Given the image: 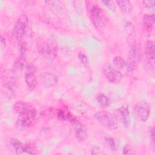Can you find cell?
Instances as JSON below:
<instances>
[{"label":"cell","mask_w":155,"mask_h":155,"mask_svg":"<svg viewBox=\"0 0 155 155\" xmlns=\"http://www.w3.org/2000/svg\"><path fill=\"white\" fill-rule=\"evenodd\" d=\"M87 8L93 25L97 29L105 25V18L102 8L93 1H87Z\"/></svg>","instance_id":"6da1fadb"},{"label":"cell","mask_w":155,"mask_h":155,"mask_svg":"<svg viewBox=\"0 0 155 155\" xmlns=\"http://www.w3.org/2000/svg\"><path fill=\"white\" fill-rule=\"evenodd\" d=\"M95 120L105 128L115 130L118 127L116 118L110 112L105 110H99L94 115Z\"/></svg>","instance_id":"7a4b0ae2"},{"label":"cell","mask_w":155,"mask_h":155,"mask_svg":"<svg viewBox=\"0 0 155 155\" xmlns=\"http://www.w3.org/2000/svg\"><path fill=\"white\" fill-rule=\"evenodd\" d=\"M28 23V18L26 14H21L16 21V24L12 30V36L16 40L19 41L25 34Z\"/></svg>","instance_id":"3957f363"},{"label":"cell","mask_w":155,"mask_h":155,"mask_svg":"<svg viewBox=\"0 0 155 155\" xmlns=\"http://www.w3.org/2000/svg\"><path fill=\"white\" fill-rule=\"evenodd\" d=\"M102 72L105 78L112 84H117L120 82L123 75L120 71L109 63H105L102 66Z\"/></svg>","instance_id":"277c9868"},{"label":"cell","mask_w":155,"mask_h":155,"mask_svg":"<svg viewBox=\"0 0 155 155\" xmlns=\"http://www.w3.org/2000/svg\"><path fill=\"white\" fill-rule=\"evenodd\" d=\"M36 114V110L31 106L28 109L18 114V122L22 127H29L34 122Z\"/></svg>","instance_id":"5b68a950"},{"label":"cell","mask_w":155,"mask_h":155,"mask_svg":"<svg viewBox=\"0 0 155 155\" xmlns=\"http://www.w3.org/2000/svg\"><path fill=\"white\" fill-rule=\"evenodd\" d=\"M11 145L16 154H33L35 150L34 146L30 143H23L16 138L11 139Z\"/></svg>","instance_id":"8992f818"},{"label":"cell","mask_w":155,"mask_h":155,"mask_svg":"<svg viewBox=\"0 0 155 155\" xmlns=\"http://www.w3.org/2000/svg\"><path fill=\"white\" fill-rule=\"evenodd\" d=\"M134 111L139 119L146 122L148 119L151 114V106L145 101H139L134 105Z\"/></svg>","instance_id":"52a82bcc"},{"label":"cell","mask_w":155,"mask_h":155,"mask_svg":"<svg viewBox=\"0 0 155 155\" xmlns=\"http://www.w3.org/2000/svg\"><path fill=\"white\" fill-rule=\"evenodd\" d=\"M113 63L115 68L119 71L124 70L127 73H132L134 70V64L126 61L122 57L116 56L113 59Z\"/></svg>","instance_id":"ba28073f"},{"label":"cell","mask_w":155,"mask_h":155,"mask_svg":"<svg viewBox=\"0 0 155 155\" xmlns=\"http://www.w3.org/2000/svg\"><path fill=\"white\" fill-rule=\"evenodd\" d=\"M144 54L147 61L150 65L154 68V54H155V46L153 41H147L145 44Z\"/></svg>","instance_id":"9c48e42d"},{"label":"cell","mask_w":155,"mask_h":155,"mask_svg":"<svg viewBox=\"0 0 155 155\" xmlns=\"http://www.w3.org/2000/svg\"><path fill=\"white\" fill-rule=\"evenodd\" d=\"M71 123L73 125V129L76 137L80 141L86 140L88 137V134L83 124L76 119Z\"/></svg>","instance_id":"30bf717a"},{"label":"cell","mask_w":155,"mask_h":155,"mask_svg":"<svg viewBox=\"0 0 155 155\" xmlns=\"http://www.w3.org/2000/svg\"><path fill=\"white\" fill-rule=\"evenodd\" d=\"M41 53L46 59L53 60L56 53V47L52 42L47 43L41 47Z\"/></svg>","instance_id":"8fae6325"},{"label":"cell","mask_w":155,"mask_h":155,"mask_svg":"<svg viewBox=\"0 0 155 155\" xmlns=\"http://www.w3.org/2000/svg\"><path fill=\"white\" fill-rule=\"evenodd\" d=\"M40 79L42 82L47 87H52L58 82L56 76L50 72H44L40 74Z\"/></svg>","instance_id":"7c38bea8"},{"label":"cell","mask_w":155,"mask_h":155,"mask_svg":"<svg viewBox=\"0 0 155 155\" xmlns=\"http://www.w3.org/2000/svg\"><path fill=\"white\" fill-rule=\"evenodd\" d=\"M119 118L125 127H128L130 123V114L127 107H123L119 110Z\"/></svg>","instance_id":"4fadbf2b"},{"label":"cell","mask_w":155,"mask_h":155,"mask_svg":"<svg viewBox=\"0 0 155 155\" xmlns=\"http://www.w3.org/2000/svg\"><path fill=\"white\" fill-rule=\"evenodd\" d=\"M155 16L154 13L145 14L143 17V25L148 32H151L154 27Z\"/></svg>","instance_id":"5bb4252c"},{"label":"cell","mask_w":155,"mask_h":155,"mask_svg":"<svg viewBox=\"0 0 155 155\" xmlns=\"http://www.w3.org/2000/svg\"><path fill=\"white\" fill-rule=\"evenodd\" d=\"M24 79L27 87L30 89L33 90L36 87L38 83L37 79L33 71L30 70L27 71L25 74Z\"/></svg>","instance_id":"9a60e30c"},{"label":"cell","mask_w":155,"mask_h":155,"mask_svg":"<svg viewBox=\"0 0 155 155\" xmlns=\"http://www.w3.org/2000/svg\"><path fill=\"white\" fill-rule=\"evenodd\" d=\"M128 58L129 62L134 64L139 59V53L137 48L136 46L133 45L129 51L128 53Z\"/></svg>","instance_id":"2e32d148"},{"label":"cell","mask_w":155,"mask_h":155,"mask_svg":"<svg viewBox=\"0 0 155 155\" xmlns=\"http://www.w3.org/2000/svg\"><path fill=\"white\" fill-rule=\"evenodd\" d=\"M96 99L99 105L103 108L108 107L110 105V100L109 97L103 93L99 94L96 97Z\"/></svg>","instance_id":"e0dca14e"},{"label":"cell","mask_w":155,"mask_h":155,"mask_svg":"<svg viewBox=\"0 0 155 155\" xmlns=\"http://www.w3.org/2000/svg\"><path fill=\"white\" fill-rule=\"evenodd\" d=\"M57 116L58 118L62 120H67L71 122H72L75 119V118L70 113L65 112L62 110H58L57 112Z\"/></svg>","instance_id":"ac0fdd59"},{"label":"cell","mask_w":155,"mask_h":155,"mask_svg":"<svg viewBox=\"0 0 155 155\" xmlns=\"http://www.w3.org/2000/svg\"><path fill=\"white\" fill-rule=\"evenodd\" d=\"M30 106V105L28 103L22 101H18L14 104V110L18 113L19 114L25 110L28 109Z\"/></svg>","instance_id":"d6986e66"},{"label":"cell","mask_w":155,"mask_h":155,"mask_svg":"<svg viewBox=\"0 0 155 155\" xmlns=\"http://www.w3.org/2000/svg\"><path fill=\"white\" fill-rule=\"evenodd\" d=\"M116 4L119 8L124 12H128L131 10V4L129 1H117Z\"/></svg>","instance_id":"ffe728a7"},{"label":"cell","mask_w":155,"mask_h":155,"mask_svg":"<svg viewBox=\"0 0 155 155\" xmlns=\"http://www.w3.org/2000/svg\"><path fill=\"white\" fill-rule=\"evenodd\" d=\"M105 142L107 146V147L111 151H116V144L114 139L111 137H105Z\"/></svg>","instance_id":"44dd1931"},{"label":"cell","mask_w":155,"mask_h":155,"mask_svg":"<svg viewBox=\"0 0 155 155\" xmlns=\"http://www.w3.org/2000/svg\"><path fill=\"white\" fill-rule=\"evenodd\" d=\"M15 66L16 68L19 69H23V68L28 67V64L25 59L21 58L16 61Z\"/></svg>","instance_id":"7402d4cb"},{"label":"cell","mask_w":155,"mask_h":155,"mask_svg":"<svg viewBox=\"0 0 155 155\" xmlns=\"http://www.w3.org/2000/svg\"><path fill=\"white\" fill-rule=\"evenodd\" d=\"M123 154H128V155H133L134 154V150L131 146L130 144H125L123 147L122 150Z\"/></svg>","instance_id":"603a6c76"},{"label":"cell","mask_w":155,"mask_h":155,"mask_svg":"<svg viewBox=\"0 0 155 155\" xmlns=\"http://www.w3.org/2000/svg\"><path fill=\"white\" fill-rule=\"evenodd\" d=\"M78 59L79 60V61L81 62V63L84 65H87L88 63V57L84 54L82 52H79L78 54Z\"/></svg>","instance_id":"cb8c5ba5"},{"label":"cell","mask_w":155,"mask_h":155,"mask_svg":"<svg viewBox=\"0 0 155 155\" xmlns=\"http://www.w3.org/2000/svg\"><path fill=\"white\" fill-rule=\"evenodd\" d=\"M104 153V150L99 146L95 145L93 146L91 149V151H90V154H93V155H101V154H103Z\"/></svg>","instance_id":"d4e9b609"},{"label":"cell","mask_w":155,"mask_h":155,"mask_svg":"<svg viewBox=\"0 0 155 155\" xmlns=\"http://www.w3.org/2000/svg\"><path fill=\"white\" fill-rule=\"evenodd\" d=\"M101 2L103 3L106 7H107L111 10H112L113 12L115 11L116 5L113 1H101Z\"/></svg>","instance_id":"484cf974"},{"label":"cell","mask_w":155,"mask_h":155,"mask_svg":"<svg viewBox=\"0 0 155 155\" xmlns=\"http://www.w3.org/2000/svg\"><path fill=\"white\" fill-rule=\"evenodd\" d=\"M142 3L147 8L151 9V8H154V5H155L154 1H143Z\"/></svg>","instance_id":"4316f807"},{"label":"cell","mask_w":155,"mask_h":155,"mask_svg":"<svg viewBox=\"0 0 155 155\" xmlns=\"http://www.w3.org/2000/svg\"><path fill=\"white\" fill-rule=\"evenodd\" d=\"M150 137H151V141H152L153 144L154 145V127H152L150 129Z\"/></svg>","instance_id":"83f0119b"}]
</instances>
